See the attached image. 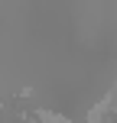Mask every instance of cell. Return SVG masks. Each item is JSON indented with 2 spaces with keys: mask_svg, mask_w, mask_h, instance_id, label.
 Here are the masks:
<instances>
[{
  "mask_svg": "<svg viewBox=\"0 0 117 123\" xmlns=\"http://www.w3.org/2000/svg\"><path fill=\"white\" fill-rule=\"evenodd\" d=\"M39 120L42 123H72V120L62 117V113H49V110H39Z\"/></svg>",
  "mask_w": 117,
  "mask_h": 123,
  "instance_id": "cell-1",
  "label": "cell"
}]
</instances>
